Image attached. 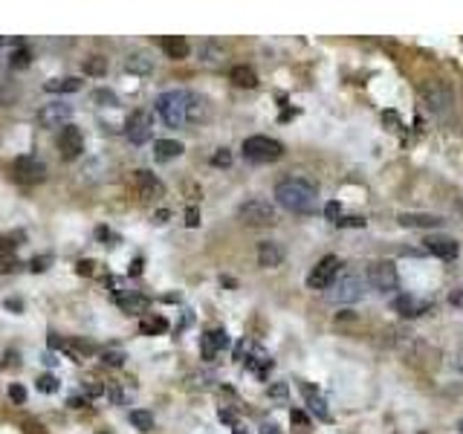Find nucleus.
<instances>
[{"label":"nucleus","instance_id":"1","mask_svg":"<svg viewBox=\"0 0 463 434\" xmlns=\"http://www.w3.org/2000/svg\"><path fill=\"white\" fill-rule=\"evenodd\" d=\"M275 200L281 208H287L293 215H310V212H316L319 186L304 177H287L275 186Z\"/></svg>","mask_w":463,"mask_h":434},{"label":"nucleus","instance_id":"2","mask_svg":"<svg viewBox=\"0 0 463 434\" xmlns=\"http://www.w3.org/2000/svg\"><path fill=\"white\" fill-rule=\"evenodd\" d=\"M365 287H368V275H365V273L345 269V273H339L336 281L331 284L327 298H331L333 304H356V302H359V298L365 295Z\"/></svg>","mask_w":463,"mask_h":434},{"label":"nucleus","instance_id":"3","mask_svg":"<svg viewBox=\"0 0 463 434\" xmlns=\"http://www.w3.org/2000/svg\"><path fill=\"white\" fill-rule=\"evenodd\" d=\"M157 113L168 128H183L188 125L186 110H188V90H168V93L157 96Z\"/></svg>","mask_w":463,"mask_h":434},{"label":"nucleus","instance_id":"4","mask_svg":"<svg viewBox=\"0 0 463 434\" xmlns=\"http://www.w3.org/2000/svg\"><path fill=\"white\" fill-rule=\"evenodd\" d=\"M244 159L246 162H255V166H266V162H275L284 154V145L278 139L270 137H249L244 139Z\"/></svg>","mask_w":463,"mask_h":434},{"label":"nucleus","instance_id":"5","mask_svg":"<svg viewBox=\"0 0 463 434\" xmlns=\"http://www.w3.org/2000/svg\"><path fill=\"white\" fill-rule=\"evenodd\" d=\"M420 96L426 101V108L431 113H437V116H446L452 110V104H455V93H452V87L440 81V79H431V81H423L420 87Z\"/></svg>","mask_w":463,"mask_h":434},{"label":"nucleus","instance_id":"6","mask_svg":"<svg viewBox=\"0 0 463 434\" xmlns=\"http://www.w3.org/2000/svg\"><path fill=\"white\" fill-rule=\"evenodd\" d=\"M237 217H241L246 226H275L278 223V212L273 203L266 200H246L241 203V208H237Z\"/></svg>","mask_w":463,"mask_h":434},{"label":"nucleus","instance_id":"7","mask_svg":"<svg viewBox=\"0 0 463 434\" xmlns=\"http://www.w3.org/2000/svg\"><path fill=\"white\" fill-rule=\"evenodd\" d=\"M9 171H12L14 183H21V186H38V183L47 179V166L35 157H18L12 162Z\"/></svg>","mask_w":463,"mask_h":434},{"label":"nucleus","instance_id":"8","mask_svg":"<svg viewBox=\"0 0 463 434\" xmlns=\"http://www.w3.org/2000/svg\"><path fill=\"white\" fill-rule=\"evenodd\" d=\"M368 284L377 293H394L400 287V275H397V266L391 261H373L368 266Z\"/></svg>","mask_w":463,"mask_h":434},{"label":"nucleus","instance_id":"9","mask_svg":"<svg viewBox=\"0 0 463 434\" xmlns=\"http://www.w3.org/2000/svg\"><path fill=\"white\" fill-rule=\"evenodd\" d=\"M154 133V116L148 110H133L125 119V139L133 145H145Z\"/></svg>","mask_w":463,"mask_h":434},{"label":"nucleus","instance_id":"10","mask_svg":"<svg viewBox=\"0 0 463 434\" xmlns=\"http://www.w3.org/2000/svg\"><path fill=\"white\" fill-rule=\"evenodd\" d=\"M339 258L336 255H324L316 266H313V273L307 275V287L310 290H331V284L336 281L339 275Z\"/></svg>","mask_w":463,"mask_h":434},{"label":"nucleus","instance_id":"11","mask_svg":"<svg viewBox=\"0 0 463 434\" xmlns=\"http://www.w3.org/2000/svg\"><path fill=\"white\" fill-rule=\"evenodd\" d=\"M55 145H58V151H61V157L67 162H72V159H79L81 151H84V133L76 125H64L61 130H58Z\"/></svg>","mask_w":463,"mask_h":434},{"label":"nucleus","instance_id":"12","mask_svg":"<svg viewBox=\"0 0 463 434\" xmlns=\"http://www.w3.org/2000/svg\"><path fill=\"white\" fill-rule=\"evenodd\" d=\"M130 186H133V191H137V197H142L145 203H154V200H159L162 194H166V186H162L151 171H133L130 174Z\"/></svg>","mask_w":463,"mask_h":434},{"label":"nucleus","instance_id":"13","mask_svg":"<svg viewBox=\"0 0 463 434\" xmlns=\"http://www.w3.org/2000/svg\"><path fill=\"white\" fill-rule=\"evenodd\" d=\"M70 116H72V108H70V104H64V101H52V104H43V108L38 110V125H41V128H47V130H52V128H64V125L70 122Z\"/></svg>","mask_w":463,"mask_h":434},{"label":"nucleus","instance_id":"14","mask_svg":"<svg viewBox=\"0 0 463 434\" xmlns=\"http://www.w3.org/2000/svg\"><path fill=\"white\" fill-rule=\"evenodd\" d=\"M116 304H119V310L122 313H128V316H148V298L142 295V293H137V290H125V293H119L116 295Z\"/></svg>","mask_w":463,"mask_h":434},{"label":"nucleus","instance_id":"15","mask_svg":"<svg viewBox=\"0 0 463 434\" xmlns=\"http://www.w3.org/2000/svg\"><path fill=\"white\" fill-rule=\"evenodd\" d=\"M423 244H426V249L431 252V255H437V258H443V261L457 258V252H460V246H457L455 237H446V235H428Z\"/></svg>","mask_w":463,"mask_h":434},{"label":"nucleus","instance_id":"16","mask_svg":"<svg viewBox=\"0 0 463 434\" xmlns=\"http://www.w3.org/2000/svg\"><path fill=\"white\" fill-rule=\"evenodd\" d=\"M391 307L400 313V316L417 319V316H423V313L431 310V302H426V298H417V295H397Z\"/></svg>","mask_w":463,"mask_h":434},{"label":"nucleus","instance_id":"17","mask_svg":"<svg viewBox=\"0 0 463 434\" xmlns=\"http://www.w3.org/2000/svg\"><path fill=\"white\" fill-rule=\"evenodd\" d=\"M443 223L446 220L440 215H423V212H402L400 215V226H406V229H440Z\"/></svg>","mask_w":463,"mask_h":434},{"label":"nucleus","instance_id":"18","mask_svg":"<svg viewBox=\"0 0 463 434\" xmlns=\"http://www.w3.org/2000/svg\"><path fill=\"white\" fill-rule=\"evenodd\" d=\"M223 348H229V336H226L223 327H215V331L203 333V359H206V362H212Z\"/></svg>","mask_w":463,"mask_h":434},{"label":"nucleus","instance_id":"19","mask_svg":"<svg viewBox=\"0 0 463 434\" xmlns=\"http://www.w3.org/2000/svg\"><path fill=\"white\" fill-rule=\"evenodd\" d=\"M208 116H212V104H208V99L200 96V93H188V110H186L188 125H200Z\"/></svg>","mask_w":463,"mask_h":434},{"label":"nucleus","instance_id":"20","mask_svg":"<svg viewBox=\"0 0 463 434\" xmlns=\"http://www.w3.org/2000/svg\"><path fill=\"white\" fill-rule=\"evenodd\" d=\"M281 261H284V246L281 244H273V241L258 244V264L264 269H275V266H281Z\"/></svg>","mask_w":463,"mask_h":434},{"label":"nucleus","instance_id":"21","mask_svg":"<svg viewBox=\"0 0 463 434\" xmlns=\"http://www.w3.org/2000/svg\"><path fill=\"white\" fill-rule=\"evenodd\" d=\"M58 351H64L67 356L76 359V362H81V359L96 353V345H93V342H87V339H61V348H58Z\"/></svg>","mask_w":463,"mask_h":434},{"label":"nucleus","instance_id":"22","mask_svg":"<svg viewBox=\"0 0 463 434\" xmlns=\"http://www.w3.org/2000/svg\"><path fill=\"white\" fill-rule=\"evenodd\" d=\"M162 50H166V55L174 58V61H183V58H188V52H191L188 41L183 35H166L162 38Z\"/></svg>","mask_w":463,"mask_h":434},{"label":"nucleus","instance_id":"23","mask_svg":"<svg viewBox=\"0 0 463 434\" xmlns=\"http://www.w3.org/2000/svg\"><path fill=\"white\" fill-rule=\"evenodd\" d=\"M302 391H304V400H307V406H310V411L319 417V420H331V411H327V402H324V397L316 391L313 385H302Z\"/></svg>","mask_w":463,"mask_h":434},{"label":"nucleus","instance_id":"24","mask_svg":"<svg viewBox=\"0 0 463 434\" xmlns=\"http://www.w3.org/2000/svg\"><path fill=\"white\" fill-rule=\"evenodd\" d=\"M125 70L137 72V76H148V72H154V58L148 52H130L125 61Z\"/></svg>","mask_w":463,"mask_h":434},{"label":"nucleus","instance_id":"25","mask_svg":"<svg viewBox=\"0 0 463 434\" xmlns=\"http://www.w3.org/2000/svg\"><path fill=\"white\" fill-rule=\"evenodd\" d=\"M84 87V81L81 79H76V76H64V79H52V81H47L43 84V90L47 93H79V90Z\"/></svg>","mask_w":463,"mask_h":434},{"label":"nucleus","instance_id":"26","mask_svg":"<svg viewBox=\"0 0 463 434\" xmlns=\"http://www.w3.org/2000/svg\"><path fill=\"white\" fill-rule=\"evenodd\" d=\"M186 151L183 148V142H177V139H159L157 145H154V157H157V162H168V159H177Z\"/></svg>","mask_w":463,"mask_h":434},{"label":"nucleus","instance_id":"27","mask_svg":"<svg viewBox=\"0 0 463 434\" xmlns=\"http://www.w3.org/2000/svg\"><path fill=\"white\" fill-rule=\"evenodd\" d=\"M229 79H232L237 87H246V90H252V87L258 84V72L252 70V67H246V64H237V67H232Z\"/></svg>","mask_w":463,"mask_h":434},{"label":"nucleus","instance_id":"28","mask_svg":"<svg viewBox=\"0 0 463 434\" xmlns=\"http://www.w3.org/2000/svg\"><path fill=\"white\" fill-rule=\"evenodd\" d=\"M21 99V87L14 79H0V108H12Z\"/></svg>","mask_w":463,"mask_h":434},{"label":"nucleus","instance_id":"29","mask_svg":"<svg viewBox=\"0 0 463 434\" xmlns=\"http://www.w3.org/2000/svg\"><path fill=\"white\" fill-rule=\"evenodd\" d=\"M246 368L255 373V377H266V373H270V368H273V359L266 356L264 351H252L249 359H246Z\"/></svg>","mask_w":463,"mask_h":434},{"label":"nucleus","instance_id":"30","mask_svg":"<svg viewBox=\"0 0 463 434\" xmlns=\"http://www.w3.org/2000/svg\"><path fill=\"white\" fill-rule=\"evenodd\" d=\"M139 331H142L145 336H159V333L168 331V322L162 319V316H145V319L139 322Z\"/></svg>","mask_w":463,"mask_h":434},{"label":"nucleus","instance_id":"31","mask_svg":"<svg viewBox=\"0 0 463 434\" xmlns=\"http://www.w3.org/2000/svg\"><path fill=\"white\" fill-rule=\"evenodd\" d=\"M6 64H9L12 70H26L29 64H32V52H29L26 47H21V50H12V52L6 55Z\"/></svg>","mask_w":463,"mask_h":434},{"label":"nucleus","instance_id":"32","mask_svg":"<svg viewBox=\"0 0 463 434\" xmlns=\"http://www.w3.org/2000/svg\"><path fill=\"white\" fill-rule=\"evenodd\" d=\"M84 72H87V76H93V79H101L104 72H108V58H101V55L84 58Z\"/></svg>","mask_w":463,"mask_h":434},{"label":"nucleus","instance_id":"33","mask_svg":"<svg viewBox=\"0 0 463 434\" xmlns=\"http://www.w3.org/2000/svg\"><path fill=\"white\" fill-rule=\"evenodd\" d=\"M200 58L206 64H220L223 61V47L220 43H215V41H206L203 47H200Z\"/></svg>","mask_w":463,"mask_h":434},{"label":"nucleus","instance_id":"34","mask_svg":"<svg viewBox=\"0 0 463 434\" xmlns=\"http://www.w3.org/2000/svg\"><path fill=\"white\" fill-rule=\"evenodd\" d=\"M125 359H128L125 351H119V348H104V351H101V362L110 365V368H122Z\"/></svg>","mask_w":463,"mask_h":434},{"label":"nucleus","instance_id":"35","mask_svg":"<svg viewBox=\"0 0 463 434\" xmlns=\"http://www.w3.org/2000/svg\"><path fill=\"white\" fill-rule=\"evenodd\" d=\"M130 423L139 431H151L154 428V414L151 411H130Z\"/></svg>","mask_w":463,"mask_h":434},{"label":"nucleus","instance_id":"36","mask_svg":"<svg viewBox=\"0 0 463 434\" xmlns=\"http://www.w3.org/2000/svg\"><path fill=\"white\" fill-rule=\"evenodd\" d=\"M35 388H38L41 394H55V391H58V379L52 377V373H43V377H38Z\"/></svg>","mask_w":463,"mask_h":434},{"label":"nucleus","instance_id":"37","mask_svg":"<svg viewBox=\"0 0 463 434\" xmlns=\"http://www.w3.org/2000/svg\"><path fill=\"white\" fill-rule=\"evenodd\" d=\"M93 101H96V104H101V108H116V104H119V99H116L113 90H96Z\"/></svg>","mask_w":463,"mask_h":434},{"label":"nucleus","instance_id":"38","mask_svg":"<svg viewBox=\"0 0 463 434\" xmlns=\"http://www.w3.org/2000/svg\"><path fill=\"white\" fill-rule=\"evenodd\" d=\"M188 382H191L194 388H208V385L215 382V373H212V371H203V373H191V377H188Z\"/></svg>","mask_w":463,"mask_h":434},{"label":"nucleus","instance_id":"39","mask_svg":"<svg viewBox=\"0 0 463 434\" xmlns=\"http://www.w3.org/2000/svg\"><path fill=\"white\" fill-rule=\"evenodd\" d=\"M21 264L14 258V252H0V273H14Z\"/></svg>","mask_w":463,"mask_h":434},{"label":"nucleus","instance_id":"40","mask_svg":"<svg viewBox=\"0 0 463 434\" xmlns=\"http://www.w3.org/2000/svg\"><path fill=\"white\" fill-rule=\"evenodd\" d=\"M212 166H217V168H229V166H232V154H229V148H217V154L212 157Z\"/></svg>","mask_w":463,"mask_h":434},{"label":"nucleus","instance_id":"41","mask_svg":"<svg viewBox=\"0 0 463 434\" xmlns=\"http://www.w3.org/2000/svg\"><path fill=\"white\" fill-rule=\"evenodd\" d=\"M81 388H84V397H90V400H96V397L104 394V385H101V382H93V379H87Z\"/></svg>","mask_w":463,"mask_h":434},{"label":"nucleus","instance_id":"42","mask_svg":"<svg viewBox=\"0 0 463 434\" xmlns=\"http://www.w3.org/2000/svg\"><path fill=\"white\" fill-rule=\"evenodd\" d=\"M18 241H23V232H14V235L3 237V241H0V252H14V246H18Z\"/></svg>","mask_w":463,"mask_h":434},{"label":"nucleus","instance_id":"43","mask_svg":"<svg viewBox=\"0 0 463 434\" xmlns=\"http://www.w3.org/2000/svg\"><path fill=\"white\" fill-rule=\"evenodd\" d=\"M50 264H52V255H38V258L29 261V269H32V273H43Z\"/></svg>","mask_w":463,"mask_h":434},{"label":"nucleus","instance_id":"44","mask_svg":"<svg viewBox=\"0 0 463 434\" xmlns=\"http://www.w3.org/2000/svg\"><path fill=\"white\" fill-rule=\"evenodd\" d=\"M186 226H188V229H197V226H200V208H197V206H188V212H186Z\"/></svg>","mask_w":463,"mask_h":434},{"label":"nucleus","instance_id":"45","mask_svg":"<svg viewBox=\"0 0 463 434\" xmlns=\"http://www.w3.org/2000/svg\"><path fill=\"white\" fill-rule=\"evenodd\" d=\"M339 229H365V217H345L336 223Z\"/></svg>","mask_w":463,"mask_h":434},{"label":"nucleus","instance_id":"46","mask_svg":"<svg viewBox=\"0 0 463 434\" xmlns=\"http://www.w3.org/2000/svg\"><path fill=\"white\" fill-rule=\"evenodd\" d=\"M108 394H110V402H113V406H122V402H125V391H122V388H119L116 382L108 388Z\"/></svg>","mask_w":463,"mask_h":434},{"label":"nucleus","instance_id":"47","mask_svg":"<svg viewBox=\"0 0 463 434\" xmlns=\"http://www.w3.org/2000/svg\"><path fill=\"white\" fill-rule=\"evenodd\" d=\"M9 397H12V402H18V406H23V400H26L23 385H9Z\"/></svg>","mask_w":463,"mask_h":434},{"label":"nucleus","instance_id":"48","mask_svg":"<svg viewBox=\"0 0 463 434\" xmlns=\"http://www.w3.org/2000/svg\"><path fill=\"white\" fill-rule=\"evenodd\" d=\"M290 420H293L298 428H307V426H310V420H307V414H304V411H293V414H290Z\"/></svg>","mask_w":463,"mask_h":434},{"label":"nucleus","instance_id":"49","mask_svg":"<svg viewBox=\"0 0 463 434\" xmlns=\"http://www.w3.org/2000/svg\"><path fill=\"white\" fill-rule=\"evenodd\" d=\"M270 397H275V400H284V397H287V385H284V382H275V385H270Z\"/></svg>","mask_w":463,"mask_h":434},{"label":"nucleus","instance_id":"50","mask_svg":"<svg viewBox=\"0 0 463 434\" xmlns=\"http://www.w3.org/2000/svg\"><path fill=\"white\" fill-rule=\"evenodd\" d=\"M324 215H327V220L339 223V203H327V206H324Z\"/></svg>","mask_w":463,"mask_h":434},{"label":"nucleus","instance_id":"51","mask_svg":"<svg viewBox=\"0 0 463 434\" xmlns=\"http://www.w3.org/2000/svg\"><path fill=\"white\" fill-rule=\"evenodd\" d=\"M67 406H70V408H84V406H87V397H81V394H72V397L67 400Z\"/></svg>","mask_w":463,"mask_h":434},{"label":"nucleus","instance_id":"52","mask_svg":"<svg viewBox=\"0 0 463 434\" xmlns=\"http://www.w3.org/2000/svg\"><path fill=\"white\" fill-rule=\"evenodd\" d=\"M93 266H96L93 261H81V264H79L76 269H79V273H81V275H93Z\"/></svg>","mask_w":463,"mask_h":434},{"label":"nucleus","instance_id":"53","mask_svg":"<svg viewBox=\"0 0 463 434\" xmlns=\"http://www.w3.org/2000/svg\"><path fill=\"white\" fill-rule=\"evenodd\" d=\"M449 302H452V307H460V310H463V290H455V293L449 295Z\"/></svg>","mask_w":463,"mask_h":434},{"label":"nucleus","instance_id":"54","mask_svg":"<svg viewBox=\"0 0 463 434\" xmlns=\"http://www.w3.org/2000/svg\"><path fill=\"white\" fill-rule=\"evenodd\" d=\"M23 431H26V434H43V428H41V426H38V423H35V420H29V423H26V428H23Z\"/></svg>","mask_w":463,"mask_h":434},{"label":"nucleus","instance_id":"55","mask_svg":"<svg viewBox=\"0 0 463 434\" xmlns=\"http://www.w3.org/2000/svg\"><path fill=\"white\" fill-rule=\"evenodd\" d=\"M139 273H142V258H133V264H130V275L137 278Z\"/></svg>","mask_w":463,"mask_h":434},{"label":"nucleus","instance_id":"56","mask_svg":"<svg viewBox=\"0 0 463 434\" xmlns=\"http://www.w3.org/2000/svg\"><path fill=\"white\" fill-rule=\"evenodd\" d=\"M168 217H171V212H168V208H159V212L154 215V220H157V223H166Z\"/></svg>","mask_w":463,"mask_h":434},{"label":"nucleus","instance_id":"57","mask_svg":"<svg viewBox=\"0 0 463 434\" xmlns=\"http://www.w3.org/2000/svg\"><path fill=\"white\" fill-rule=\"evenodd\" d=\"M220 420L229 423V426H235V417H232V411H226V408H220Z\"/></svg>","mask_w":463,"mask_h":434},{"label":"nucleus","instance_id":"58","mask_svg":"<svg viewBox=\"0 0 463 434\" xmlns=\"http://www.w3.org/2000/svg\"><path fill=\"white\" fill-rule=\"evenodd\" d=\"M261 434H278V431H275L273 423H264V426H261Z\"/></svg>","mask_w":463,"mask_h":434},{"label":"nucleus","instance_id":"59","mask_svg":"<svg viewBox=\"0 0 463 434\" xmlns=\"http://www.w3.org/2000/svg\"><path fill=\"white\" fill-rule=\"evenodd\" d=\"M6 307L9 310H21V302H14V298H12V302H6Z\"/></svg>","mask_w":463,"mask_h":434},{"label":"nucleus","instance_id":"60","mask_svg":"<svg viewBox=\"0 0 463 434\" xmlns=\"http://www.w3.org/2000/svg\"><path fill=\"white\" fill-rule=\"evenodd\" d=\"M235 434H246V431H244V428H237V426H235Z\"/></svg>","mask_w":463,"mask_h":434},{"label":"nucleus","instance_id":"61","mask_svg":"<svg viewBox=\"0 0 463 434\" xmlns=\"http://www.w3.org/2000/svg\"><path fill=\"white\" fill-rule=\"evenodd\" d=\"M0 58H3V52H0Z\"/></svg>","mask_w":463,"mask_h":434},{"label":"nucleus","instance_id":"62","mask_svg":"<svg viewBox=\"0 0 463 434\" xmlns=\"http://www.w3.org/2000/svg\"><path fill=\"white\" fill-rule=\"evenodd\" d=\"M460 431H463V426H460Z\"/></svg>","mask_w":463,"mask_h":434}]
</instances>
